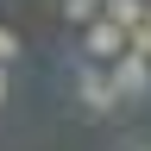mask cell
Segmentation results:
<instances>
[{"label": "cell", "instance_id": "6", "mask_svg": "<svg viewBox=\"0 0 151 151\" xmlns=\"http://www.w3.org/2000/svg\"><path fill=\"white\" fill-rule=\"evenodd\" d=\"M19 57V38H13V25H0V63H13Z\"/></svg>", "mask_w": 151, "mask_h": 151}, {"label": "cell", "instance_id": "5", "mask_svg": "<svg viewBox=\"0 0 151 151\" xmlns=\"http://www.w3.org/2000/svg\"><path fill=\"white\" fill-rule=\"evenodd\" d=\"M94 13H101V0H63V19H69V25H88Z\"/></svg>", "mask_w": 151, "mask_h": 151}, {"label": "cell", "instance_id": "4", "mask_svg": "<svg viewBox=\"0 0 151 151\" xmlns=\"http://www.w3.org/2000/svg\"><path fill=\"white\" fill-rule=\"evenodd\" d=\"M101 13H107V19H120V25L132 32V25L151 13V0H101Z\"/></svg>", "mask_w": 151, "mask_h": 151}, {"label": "cell", "instance_id": "8", "mask_svg": "<svg viewBox=\"0 0 151 151\" xmlns=\"http://www.w3.org/2000/svg\"><path fill=\"white\" fill-rule=\"evenodd\" d=\"M120 151H151V145H145V139H132V145H120Z\"/></svg>", "mask_w": 151, "mask_h": 151}, {"label": "cell", "instance_id": "2", "mask_svg": "<svg viewBox=\"0 0 151 151\" xmlns=\"http://www.w3.org/2000/svg\"><path fill=\"white\" fill-rule=\"evenodd\" d=\"M107 76H113V94H120V107H126V101L139 107L145 94H151V57H139L132 44H126V50L107 63Z\"/></svg>", "mask_w": 151, "mask_h": 151}, {"label": "cell", "instance_id": "1", "mask_svg": "<svg viewBox=\"0 0 151 151\" xmlns=\"http://www.w3.org/2000/svg\"><path fill=\"white\" fill-rule=\"evenodd\" d=\"M76 101H82V113H88V120H107V113H120V94H113L107 63L82 57V69H76Z\"/></svg>", "mask_w": 151, "mask_h": 151}, {"label": "cell", "instance_id": "3", "mask_svg": "<svg viewBox=\"0 0 151 151\" xmlns=\"http://www.w3.org/2000/svg\"><path fill=\"white\" fill-rule=\"evenodd\" d=\"M126 44H132L126 25H120V19H107V13H94L88 25H82V57H94V63H113Z\"/></svg>", "mask_w": 151, "mask_h": 151}, {"label": "cell", "instance_id": "7", "mask_svg": "<svg viewBox=\"0 0 151 151\" xmlns=\"http://www.w3.org/2000/svg\"><path fill=\"white\" fill-rule=\"evenodd\" d=\"M6 88H13V82H6V63H0V107H6Z\"/></svg>", "mask_w": 151, "mask_h": 151}]
</instances>
